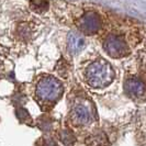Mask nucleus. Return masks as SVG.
Here are the masks:
<instances>
[{
  "mask_svg": "<svg viewBox=\"0 0 146 146\" xmlns=\"http://www.w3.org/2000/svg\"><path fill=\"white\" fill-rule=\"evenodd\" d=\"M113 77L112 68L104 60H97L90 64L86 70V79L92 87H104L111 82Z\"/></svg>",
  "mask_w": 146,
  "mask_h": 146,
  "instance_id": "nucleus-1",
  "label": "nucleus"
},
{
  "mask_svg": "<svg viewBox=\"0 0 146 146\" xmlns=\"http://www.w3.org/2000/svg\"><path fill=\"white\" fill-rule=\"evenodd\" d=\"M35 94L42 102H54L63 94V86L55 77L44 76L37 81Z\"/></svg>",
  "mask_w": 146,
  "mask_h": 146,
  "instance_id": "nucleus-2",
  "label": "nucleus"
},
{
  "mask_svg": "<svg viewBox=\"0 0 146 146\" xmlns=\"http://www.w3.org/2000/svg\"><path fill=\"white\" fill-rule=\"evenodd\" d=\"M102 25L101 17L96 11H86L76 20V27L86 35L98 33Z\"/></svg>",
  "mask_w": 146,
  "mask_h": 146,
  "instance_id": "nucleus-3",
  "label": "nucleus"
},
{
  "mask_svg": "<svg viewBox=\"0 0 146 146\" xmlns=\"http://www.w3.org/2000/svg\"><path fill=\"white\" fill-rule=\"evenodd\" d=\"M103 50L111 57L119 58L127 55L129 46L122 37L117 35H110L103 41Z\"/></svg>",
  "mask_w": 146,
  "mask_h": 146,
  "instance_id": "nucleus-4",
  "label": "nucleus"
},
{
  "mask_svg": "<svg viewBox=\"0 0 146 146\" xmlns=\"http://www.w3.org/2000/svg\"><path fill=\"white\" fill-rule=\"evenodd\" d=\"M33 29L34 25L31 22H18L13 28V37H15L21 43H27L31 38H33Z\"/></svg>",
  "mask_w": 146,
  "mask_h": 146,
  "instance_id": "nucleus-5",
  "label": "nucleus"
},
{
  "mask_svg": "<svg viewBox=\"0 0 146 146\" xmlns=\"http://www.w3.org/2000/svg\"><path fill=\"white\" fill-rule=\"evenodd\" d=\"M67 46H68V50L72 54H78L79 52H81L85 47V40L84 37L77 34V33H70L68 35L67 38Z\"/></svg>",
  "mask_w": 146,
  "mask_h": 146,
  "instance_id": "nucleus-6",
  "label": "nucleus"
},
{
  "mask_svg": "<svg viewBox=\"0 0 146 146\" xmlns=\"http://www.w3.org/2000/svg\"><path fill=\"white\" fill-rule=\"evenodd\" d=\"M126 90L133 97H141L145 92V86L139 80H129L126 82Z\"/></svg>",
  "mask_w": 146,
  "mask_h": 146,
  "instance_id": "nucleus-7",
  "label": "nucleus"
},
{
  "mask_svg": "<svg viewBox=\"0 0 146 146\" xmlns=\"http://www.w3.org/2000/svg\"><path fill=\"white\" fill-rule=\"evenodd\" d=\"M30 8L32 11L37 12V13H42L44 11L47 10L48 8V2L45 0H31L30 1Z\"/></svg>",
  "mask_w": 146,
  "mask_h": 146,
  "instance_id": "nucleus-8",
  "label": "nucleus"
}]
</instances>
